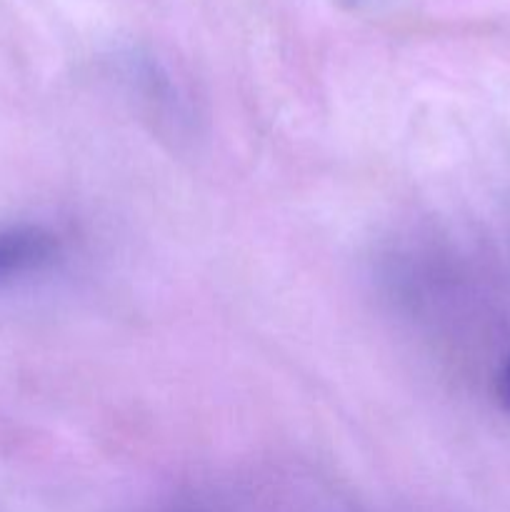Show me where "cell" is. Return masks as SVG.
<instances>
[{"instance_id":"2","label":"cell","mask_w":510,"mask_h":512,"mask_svg":"<svg viewBox=\"0 0 510 512\" xmlns=\"http://www.w3.org/2000/svg\"><path fill=\"white\" fill-rule=\"evenodd\" d=\"M498 393H500V400H503L505 408L510 410V360L503 365V370H500Z\"/></svg>"},{"instance_id":"1","label":"cell","mask_w":510,"mask_h":512,"mask_svg":"<svg viewBox=\"0 0 510 512\" xmlns=\"http://www.w3.org/2000/svg\"><path fill=\"white\" fill-rule=\"evenodd\" d=\"M53 248V240L33 228H18L0 233V278L20 273L40 263Z\"/></svg>"}]
</instances>
